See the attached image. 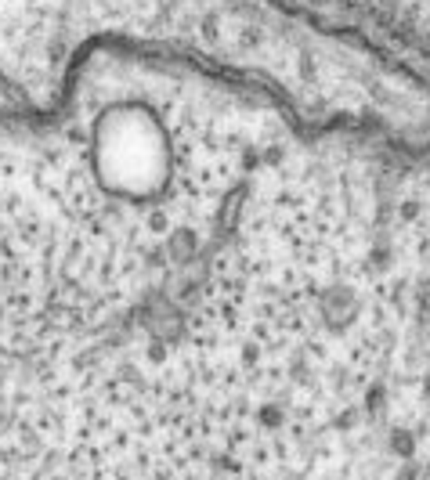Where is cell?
Wrapping results in <instances>:
<instances>
[]
</instances>
